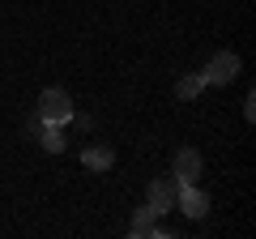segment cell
I'll return each mask as SVG.
<instances>
[{
	"label": "cell",
	"instance_id": "6",
	"mask_svg": "<svg viewBox=\"0 0 256 239\" xmlns=\"http://www.w3.org/2000/svg\"><path fill=\"white\" fill-rule=\"evenodd\" d=\"M82 162L90 166V171H111L116 150H111V146H86V150H82Z\"/></svg>",
	"mask_w": 256,
	"mask_h": 239
},
{
	"label": "cell",
	"instance_id": "3",
	"mask_svg": "<svg viewBox=\"0 0 256 239\" xmlns=\"http://www.w3.org/2000/svg\"><path fill=\"white\" fill-rule=\"evenodd\" d=\"M175 210H180L184 218L201 222L205 214H210V196H205V192H201L196 184H180V196H175Z\"/></svg>",
	"mask_w": 256,
	"mask_h": 239
},
{
	"label": "cell",
	"instance_id": "9",
	"mask_svg": "<svg viewBox=\"0 0 256 239\" xmlns=\"http://www.w3.org/2000/svg\"><path fill=\"white\" fill-rule=\"evenodd\" d=\"M175 94H180V98H201V94H205V77L201 73L180 77V82H175Z\"/></svg>",
	"mask_w": 256,
	"mask_h": 239
},
{
	"label": "cell",
	"instance_id": "5",
	"mask_svg": "<svg viewBox=\"0 0 256 239\" xmlns=\"http://www.w3.org/2000/svg\"><path fill=\"white\" fill-rule=\"evenodd\" d=\"M175 196H180V180H175V175H171V180H154V184H150V201H146V205L162 218L166 210H175Z\"/></svg>",
	"mask_w": 256,
	"mask_h": 239
},
{
	"label": "cell",
	"instance_id": "10",
	"mask_svg": "<svg viewBox=\"0 0 256 239\" xmlns=\"http://www.w3.org/2000/svg\"><path fill=\"white\" fill-rule=\"evenodd\" d=\"M38 128H43V120H38V111H34V116L26 120V132H34V137H38Z\"/></svg>",
	"mask_w": 256,
	"mask_h": 239
},
{
	"label": "cell",
	"instance_id": "7",
	"mask_svg": "<svg viewBox=\"0 0 256 239\" xmlns=\"http://www.w3.org/2000/svg\"><path fill=\"white\" fill-rule=\"evenodd\" d=\"M38 146H43L47 154H60V150H64V124H47V120H43V128H38Z\"/></svg>",
	"mask_w": 256,
	"mask_h": 239
},
{
	"label": "cell",
	"instance_id": "4",
	"mask_svg": "<svg viewBox=\"0 0 256 239\" xmlns=\"http://www.w3.org/2000/svg\"><path fill=\"white\" fill-rule=\"evenodd\" d=\"M201 154H196V150L192 146H184V150H175V162H171V175L175 180H180V184H196V180H201Z\"/></svg>",
	"mask_w": 256,
	"mask_h": 239
},
{
	"label": "cell",
	"instance_id": "1",
	"mask_svg": "<svg viewBox=\"0 0 256 239\" xmlns=\"http://www.w3.org/2000/svg\"><path fill=\"white\" fill-rule=\"evenodd\" d=\"M38 120H47V124H68V120H73V98H68V90L52 86V90L38 94Z\"/></svg>",
	"mask_w": 256,
	"mask_h": 239
},
{
	"label": "cell",
	"instance_id": "2",
	"mask_svg": "<svg viewBox=\"0 0 256 239\" xmlns=\"http://www.w3.org/2000/svg\"><path fill=\"white\" fill-rule=\"evenodd\" d=\"M239 68H244V64H239L235 52H218L210 64L201 68V77H205V86H230V82L239 77Z\"/></svg>",
	"mask_w": 256,
	"mask_h": 239
},
{
	"label": "cell",
	"instance_id": "8",
	"mask_svg": "<svg viewBox=\"0 0 256 239\" xmlns=\"http://www.w3.org/2000/svg\"><path fill=\"white\" fill-rule=\"evenodd\" d=\"M154 218H158V214L150 210V205H141V210L132 214V226H128V235H132V239H146L150 230H154Z\"/></svg>",
	"mask_w": 256,
	"mask_h": 239
}]
</instances>
